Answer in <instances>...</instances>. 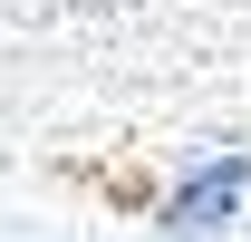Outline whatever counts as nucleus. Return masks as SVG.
Returning a JSON list of instances; mask_svg holds the SVG:
<instances>
[{
	"label": "nucleus",
	"instance_id": "obj_1",
	"mask_svg": "<svg viewBox=\"0 0 251 242\" xmlns=\"http://www.w3.org/2000/svg\"><path fill=\"white\" fill-rule=\"evenodd\" d=\"M251 155V0H0V165L145 184Z\"/></svg>",
	"mask_w": 251,
	"mask_h": 242
},
{
	"label": "nucleus",
	"instance_id": "obj_2",
	"mask_svg": "<svg viewBox=\"0 0 251 242\" xmlns=\"http://www.w3.org/2000/svg\"><path fill=\"white\" fill-rule=\"evenodd\" d=\"M242 194H251V155H193L184 165V184H174V204H164V233H222L232 213H242Z\"/></svg>",
	"mask_w": 251,
	"mask_h": 242
}]
</instances>
